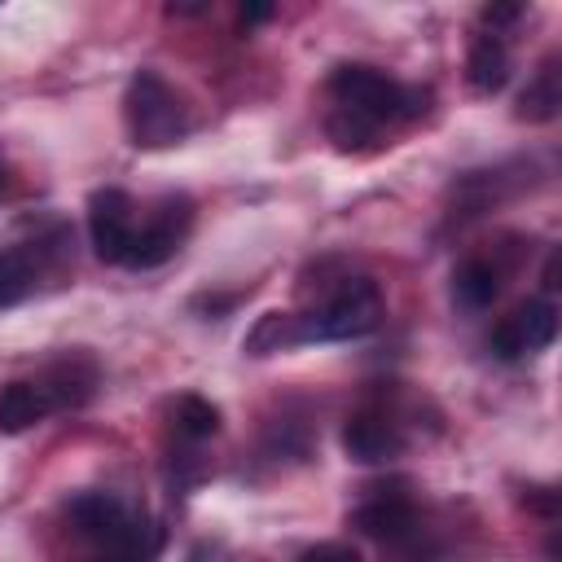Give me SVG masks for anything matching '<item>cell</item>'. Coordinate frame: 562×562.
I'll return each mask as SVG.
<instances>
[{
    "instance_id": "obj_11",
    "label": "cell",
    "mask_w": 562,
    "mask_h": 562,
    "mask_svg": "<svg viewBox=\"0 0 562 562\" xmlns=\"http://www.w3.org/2000/svg\"><path fill=\"white\" fill-rule=\"evenodd\" d=\"M465 83L479 92V97H492L509 83V48H505V35H492V31H479L470 40V53H465Z\"/></svg>"
},
{
    "instance_id": "obj_14",
    "label": "cell",
    "mask_w": 562,
    "mask_h": 562,
    "mask_svg": "<svg viewBox=\"0 0 562 562\" xmlns=\"http://www.w3.org/2000/svg\"><path fill=\"white\" fill-rule=\"evenodd\" d=\"M562 110V75H558V57H544L540 70L527 79V88L518 92L514 114L527 123H549Z\"/></svg>"
},
{
    "instance_id": "obj_1",
    "label": "cell",
    "mask_w": 562,
    "mask_h": 562,
    "mask_svg": "<svg viewBox=\"0 0 562 562\" xmlns=\"http://www.w3.org/2000/svg\"><path fill=\"white\" fill-rule=\"evenodd\" d=\"M329 119L325 132L338 149H373L386 127L413 123L426 114L430 92L417 83H400L378 66L347 61L329 75Z\"/></svg>"
},
{
    "instance_id": "obj_15",
    "label": "cell",
    "mask_w": 562,
    "mask_h": 562,
    "mask_svg": "<svg viewBox=\"0 0 562 562\" xmlns=\"http://www.w3.org/2000/svg\"><path fill=\"white\" fill-rule=\"evenodd\" d=\"M299 342H307V325L299 312H263L250 325L241 347H246V356H272V351H290Z\"/></svg>"
},
{
    "instance_id": "obj_20",
    "label": "cell",
    "mask_w": 562,
    "mask_h": 562,
    "mask_svg": "<svg viewBox=\"0 0 562 562\" xmlns=\"http://www.w3.org/2000/svg\"><path fill=\"white\" fill-rule=\"evenodd\" d=\"M303 562H360V558L351 549H342V544H316V549L303 553Z\"/></svg>"
},
{
    "instance_id": "obj_22",
    "label": "cell",
    "mask_w": 562,
    "mask_h": 562,
    "mask_svg": "<svg viewBox=\"0 0 562 562\" xmlns=\"http://www.w3.org/2000/svg\"><path fill=\"white\" fill-rule=\"evenodd\" d=\"M272 18V4H241V22L255 26V22H268Z\"/></svg>"
},
{
    "instance_id": "obj_17",
    "label": "cell",
    "mask_w": 562,
    "mask_h": 562,
    "mask_svg": "<svg viewBox=\"0 0 562 562\" xmlns=\"http://www.w3.org/2000/svg\"><path fill=\"white\" fill-rule=\"evenodd\" d=\"M167 426L180 443H202L220 430V408L202 395H180V400H171V422Z\"/></svg>"
},
{
    "instance_id": "obj_21",
    "label": "cell",
    "mask_w": 562,
    "mask_h": 562,
    "mask_svg": "<svg viewBox=\"0 0 562 562\" xmlns=\"http://www.w3.org/2000/svg\"><path fill=\"white\" fill-rule=\"evenodd\" d=\"M237 303V294H198L193 299V312H211V316H220V312H228Z\"/></svg>"
},
{
    "instance_id": "obj_12",
    "label": "cell",
    "mask_w": 562,
    "mask_h": 562,
    "mask_svg": "<svg viewBox=\"0 0 562 562\" xmlns=\"http://www.w3.org/2000/svg\"><path fill=\"white\" fill-rule=\"evenodd\" d=\"M496 294H501V263H492L483 255H470V259L457 263V272H452V303L461 312H483V307L496 303Z\"/></svg>"
},
{
    "instance_id": "obj_16",
    "label": "cell",
    "mask_w": 562,
    "mask_h": 562,
    "mask_svg": "<svg viewBox=\"0 0 562 562\" xmlns=\"http://www.w3.org/2000/svg\"><path fill=\"white\" fill-rule=\"evenodd\" d=\"M162 540H167V531H162L154 518L140 514V522H136L132 531H123L114 544L97 549L92 562H154V558L162 553Z\"/></svg>"
},
{
    "instance_id": "obj_24",
    "label": "cell",
    "mask_w": 562,
    "mask_h": 562,
    "mask_svg": "<svg viewBox=\"0 0 562 562\" xmlns=\"http://www.w3.org/2000/svg\"><path fill=\"white\" fill-rule=\"evenodd\" d=\"M0 189H4V167H0Z\"/></svg>"
},
{
    "instance_id": "obj_23",
    "label": "cell",
    "mask_w": 562,
    "mask_h": 562,
    "mask_svg": "<svg viewBox=\"0 0 562 562\" xmlns=\"http://www.w3.org/2000/svg\"><path fill=\"white\" fill-rule=\"evenodd\" d=\"M167 13L171 18H198V13H206V4H167Z\"/></svg>"
},
{
    "instance_id": "obj_10",
    "label": "cell",
    "mask_w": 562,
    "mask_h": 562,
    "mask_svg": "<svg viewBox=\"0 0 562 562\" xmlns=\"http://www.w3.org/2000/svg\"><path fill=\"white\" fill-rule=\"evenodd\" d=\"M35 382L44 386V395L53 400V408H79V404L92 400L101 373H97V360H92L88 351H66V356H57V360L44 369V378H35Z\"/></svg>"
},
{
    "instance_id": "obj_4",
    "label": "cell",
    "mask_w": 562,
    "mask_h": 562,
    "mask_svg": "<svg viewBox=\"0 0 562 562\" xmlns=\"http://www.w3.org/2000/svg\"><path fill=\"white\" fill-rule=\"evenodd\" d=\"M189 228H193V202L184 193L158 198V206L136 224L123 268H158V263H167L184 246Z\"/></svg>"
},
{
    "instance_id": "obj_9",
    "label": "cell",
    "mask_w": 562,
    "mask_h": 562,
    "mask_svg": "<svg viewBox=\"0 0 562 562\" xmlns=\"http://www.w3.org/2000/svg\"><path fill=\"white\" fill-rule=\"evenodd\" d=\"M342 448L360 465H386L404 452V430L386 408H360L342 426Z\"/></svg>"
},
{
    "instance_id": "obj_7",
    "label": "cell",
    "mask_w": 562,
    "mask_h": 562,
    "mask_svg": "<svg viewBox=\"0 0 562 562\" xmlns=\"http://www.w3.org/2000/svg\"><path fill=\"white\" fill-rule=\"evenodd\" d=\"M136 233V202L123 189H97L88 198V237L101 263H123Z\"/></svg>"
},
{
    "instance_id": "obj_2",
    "label": "cell",
    "mask_w": 562,
    "mask_h": 562,
    "mask_svg": "<svg viewBox=\"0 0 562 562\" xmlns=\"http://www.w3.org/2000/svg\"><path fill=\"white\" fill-rule=\"evenodd\" d=\"M123 123H127V136L136 149H167V145L184 140L189 105L158 70H136L123 92Z\"/></svg>"
},
{
    "instance_id": "obj_18",
    "label": "cell",
    "mask_w": 562,
    "mask_h": 562,
    "mask_svg": "<svg viewBox=\"0 0 562 562\" xmlns=\"http://www.w3.org/2000/svg\"><path fill=\"white\" fill-rule=\"evenodd\" d=\"M527 9L522 4H487L483 13H479V22H483V31H492V35H501L509 22H518Z\"/></svg>"
},
{
    "instance_id": "obj_8",
    "label": "cell",
    "mask_w": 562,
    "mask_h": 562,
    "mask_svg": "<svg viewBox=\"0 0 562 562\" xmlns=\"http://www.w3.org/2000/svg\"><path fill=\"white\" fill-rule=\"evenodd\" d=\"M66 522L83 536V540H92L97 549H105V544H114L123 531H132L136 522H140V514L123 501V496H114V492H75L70 501H66Z\"/></svg>"
},
{
    "instance_id": "obj_5",
    "label": "cell",
    "mask_w": 562,
    "mask_h": 562,
    "mask_svg": "<svg viewBox=\"0 0 562 562\" xmlns=\"http://www.w3.org/2000/svg\"><path fill=\"white\" fill-rule=\"evenodd\" d=\"M351 527L360 536H369L386 549H404V553H422V540H426V518L404 492H386V496H373V501L356 505Z\"/></svg>"
},
{
    "instance_id": "obj_19",
    "label": "cell",
    "mask_w": 562,
    "mask_h": 562,
    "mask_svg": "<svg viewBox=\"0 0 562 562\" xmlns=\"http://www.w3.org/2000/svg\"><path fill=\"white\" fill-rule=\"evenodd\" d=\"M522 505H527V509H536V514H544L549 522L558 518V492H553V487H527Z\"/></svg>"
},
{
    "instance_id": "obj_6",
    "label": "cell",
    "mask_w": 562,
    "mask_h": 562,
    "mask_svg": "<svg viewBox=\"0 0 562 562\" xmlns=\"http://www.w3.org/2000/svg\"><path fill=\"white\" fill-rule=\"evenodd\" d=\"M553 338H558V307L549 299H527L509 316L496 321L487 347L496 360H522V356L544 351Z\"/></svg>"
},
{
    "instance_id": "obj_13",
    "label": "cell",
    "mask_w": 562,
    "mask_h": 562,
    "mask_svg": "<svg viewBox=\"0 0 562 562\" xmlns=\"http://www.w3.org/2000/svg\"><path fill=\"white\" fill-rule=\"evenodd\" d=\"M53 413V400L44 395L40 382H9L0 386V430L4 435H22L31 426H40Z\"/></svg>"
},
{
    "instance_id": "obj_3",
    "label": "cell",
    "mask_w": 562,
    "mask_h": 562,
    "mask_svg": "<svg viewBox=\"0 0 562 562\" xmlns=\"http://www.w3.org/2000/svg\"><path fill=\"white\" fill-rule=\"evenodd\" d=\"M382 321V290L369 277H347L321 307L303 312L307 342H347L373 334Z\"/></svg>"
}]
</instances>
